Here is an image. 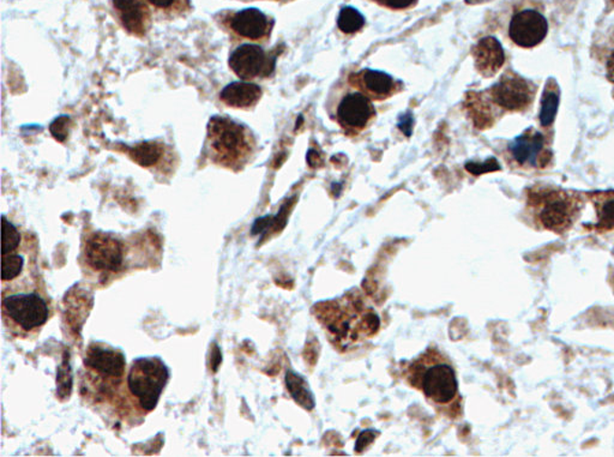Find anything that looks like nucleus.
<instances>
[{"label":"nucleus","instance_id":"obj_1","mask_svg":"<svg viewBox=\"0 0 614 457\" xmlns=\"http://www.w3.org/2000/svg\"><path fill=\"white\" fill-rule=\"evenodd\" d=\"M312 313L331 344L342 353L353 351L375 338L380 328L379 313L358 290L314 304Z\"/></svg>","mask_w":614,"mask_h":457},{"label":"nucleus","instance_id":"obj_2","mask_svg":"<svg viewBox=\"0 0 614 457\" xmlns=\"http://www.w3.org/2000/svg\"><path fill=\"white\" fill-rule=\"evenodd\" d=\"M403 377L412 388L424 394L437 411L450 419L462 415V397L456 371L438 348H428L402 367Z\"/></svg>","mask_w":614,"mask_h":457},{"label":"nucleus","instance_id":"obj_3","mask_svg":"<svg viewBox=\"0 0 614 457\" xmlns=\"http://www.w3.org/2000/svg\"><path fill=\"white\" fill-rule=\"evenodd\" d=\"M254 138L245 125L228 117L214 116L206 128L205 154L221 167L238 171L253 157Z\"/></svg>","mask_w":614,"mask_h":457},{"label":"nucleus","instance_id":"obj_4","mask_svg":"<svg viewBox=\"0 0 614 457\" xmlns=\"http://www.w3.org/2000/svg\"><path fill=\"white\" fill-rule=\"evenodd\" d=\"M532 221L542 230L564 233L579 219L582 201L579 195L550 186H536L528 197Z\"/></svg>","mask_w":614,"mask_h":457},{"label":"nucleus","instance_id":"obj_5","mask_svg":"<svg viewBox=\"0 0 614 457\" xmlns=\"http://www.w3.org/2000/svg\"><path fill=\"white\" fill-rule=\"evenodd\" d=\"M169 378L168 367L158 357H139L128 375V388L144 412L157 408Z\"/></svg>","mask_w":614,"mask_h":457},{"label":"nucleus","instance_id":"obj_6","mask_svg":"<svg viewBox=\"0 0 614 457\" xmlns=\"http://www.w3.org/2000/svg\"><path fill=\"white\" fill-rule=\"evenodd\" d=\"M3 313L25 331L43 326L48 319V305L39 293L16 292L3 297Z\"/></svg>","mask_w":614,"mask_h":457},{"label":"nucleus","instance_id":"obj_7","mask_svg":"<svg viewBox=\"0 0 614 457\" xmlns=\"http://www.w3.org/2000/svg\"><path fill=\"white\" fill-rule=\"evenodd\" d=\"M275 59L269 57L261 46L243 43L229 55L228 65L243 81H253L269 76L273 70Z\"/></svg>","mask_w":614,"mask_h":457},{"label":"nucleus","instance_id":"obj_8","mask_svg":"<svg viewBox=\"0 0 614 457\" xmlns=\"http://www.w3.org/2000/svg\"><path fill=\"white\" fill-rule=\"evenodd\" d=\"M89 371L107 385H118L125 374V356L120 349L101 344L89 346L84 357Z\"/></svg>","mask_w":614,"mask_h":457},{"label":"nucleus","instance_id":"obj_9","mask_svg":"<svg viewBox=\"0 0 614 457\" xmlns=\"http://www.w3.org/2000/svg\"><path fill=\"white\" fill-rule=\"evenodd\" d=\"M549 33V22L539 11L527 9L520 11L512 18L509 36L517 46L532 49L545 40Z\"/></svg>","mask_w":614,"mask_h":457},{"label":"nucleus","instance_id":"obj_10","mask_svg":"<svg viewBox=\"0 0 614 457\" xmlns=\"http://www.w3.org/2000/svg\"><path fill=\"white\" fill-rule=\"evenodd\" d=\"M84 252L88 264L95 271H116L123 263V248L120 242L102 232H98L88 238Z\"/></svg>","mask_w":614,"mask_h":457},{"label":"nucleus","instance_id":"obj_11","mask_svg":"<svg viewBox=\"0 0 614 457\" xmlns=\"http://www.w3.org/2000/svg\"><path fill=\"white\" fill-rule=\"evenodd\" d=\"M222 22L232 34L251 42H260L268 38L273 25L268 16L254 7L235 11L227 17L224 16Z\"/></svg>","mask_w":614,"mask_h":457},{"label":"nucleus","instance_id":"obj_12","mask_svg":"<svg viewBox=\"0 0 614 457\" xmlns=\"http://www.w3.org/2000/svg\"><path fill=\"white\" fill-rule=\"evenodd\" d=\"M492 100L508 110L527 109L534 97L531 84L519 76H504L491 90Z\"/></svg>","mask_w":614,"mask_h":457},{"label":"nucleus","instance_id":"obj_13","mask_svg":"<svg viewBox=\"0 0 614 457\" xmlns=\"http://www.w3.org/2000/svg\"><path fill=\"white\" fill-rule=\"evenodd\" d=\"M118 20L129 34L143 38L151 25V6L147 0H112Z\"/></svg>","mask_w":614,"mask_h":457},{"label":"nucleus","instance_id":"obj_14","mask_svg":"<svg viewBox=\"0 0 614 457\" xmlns=\"http://www.w3.org/2000/svg\"><path fill=\"white\" fill-rule=\"evenodd\" d=\"M336 114L342 127L350 130H361L375 116L376 110L368 97L355 91L342 98Z\"/></svg>","mask_w":614,"mask_h":457},{"label":"nucleus","instance_id":"obj_15","mask_svg":"<svg viewBox=\"0 0 614 457\" xmlns=\"http://www.w3.org/2000/svg\"><path fill=\"white\" fill-rule=\"evenodd\" d=\"M543 150H545V138L542 132L535 131L534 129H529L509 145V152L513 160L521 166H532V167H538L542 164Z\"/></svg>","mask_w":614,"mask_h":457},{"label":"nucleus","instance_id":"obj_16","mask_svg":"<svg viewBox=\"0 0 614 457\" xmlns=\"http://www.w3.org/2000/svg\"><path fill=\"white\" fill-rule=\"evenodd\" d=\"M473 54H475V68L484 77L494 76L505 62L502 43L494 36L480 40Z\"/></svg>","mask_w":614,"mask_h":457},{"label":"nucleus","instance_id":"obj_17","mask_svg":"<svg viewBox=\"0 0 614 457\" xmlns=\"http://www.w3.org/2000/svg\"><path fill=\"white\" fill-rule=\"evenodd\" d=\"M261 98V87L246 81L229 83L220 93V100L232 109H249L256 106Z\"/></svg>","mask_w":614,"mask_h":457},{"label":"nucleus","instance_id":"obj_18","mask_svg":"<svg viewBox=\"0 0 614 457\" xmlns=\"http://www.w3.org/2000/svg\"><path fill=\"white\" fill-rule=\"evenodd\" d=\"M597 212L595 228L602 233L614 232V191L590 195Z\"/></svg>","mask_w":614,"mask_h":457},{"label":"nucleus","instance_id":"obj_19","mask_svg":"<svg viewBox=\"0 0 614 457\" xmlns=\"http://www.w3.org/2000/svg\"><path fill=\"white\" fill-rule=\"evenodd\" d=\"M361 83L364 90L375 99L388 98L395 90L393 77L377 70H364L361 72Z\"/></svg>","mask_w":614,"mask_h":457},{"label":"nucleus","instance_id":"obj_20","mask_svg":"<svg viewBox=\"0 0 614 457\" xmlns=\"http://www.w3.org/2000/svg\"><path fill=\"white\" fill-rule=\"evenodd\" d=\"M286 385L292 397H293L302 407H304L307 411H311V409L314 407L312 393H311L309 386H307L304 378L294 374V372H287Z\"/></svg>","mask_w":614,"mask_h":457},{"label":"nucleus","instance_id":"obj_21","mask_svg":"<svg viewBox=\"0 0 614 457\" xmlns=\"http://www.w3.org/2000/svg\"><path fill=\"white\" fill-rule=\"evenodd\" d=\"M558 105H560V95H558L557 87H550V84H547L542 95V110H540V123L542 127H550L556 119Z\"/></svg>","mask_w":614,"mask_h":457},{"label":"nucleus","instance_id":"obj_22","mask_svg":"<svg viewBox=\"0 0 614 457\" xmlns=\"http://www.w3.org/2000/svg\"><path fill=\"white\" fill-rule=\"evenodd\" d=\"M364 24V14L360 11L354 9V7L346 6L340 11L338 25L346 34H353V33L360 31Z\"/></svg>","mask_w":614,"mask_h":457},{"label":"nucleus","instance_id":"obj_23","mask_svg":"<svg viewBox=\"0 0 614 457\" xmlns=\"http://www.w3.org/2000/svg\"><path fill=\"white\" fill-rule=\"evenodd\" d=\"M24 267V258L20 253L4 254L2 260V279L3 282L13 281L21 275Z\"/></svg>","mask_w":614,"mask_h":457},{"label":"nucleus","instance_id":"obj_24","mask_svg":"<svg viewBox=\"0 0 614 457\" xmlns=\"http://www.w3.org/2000/svg\"><path fill=\"white\" fill-rule=\"evenodd\" d=\"M21 233L17 227L3 215L2 256L14 252L21 244Z\"/></svg>","mask_w":614,"mask_h":457},{"label":"nucleus","instance_id":"obj_25","mask_svg":"<svg viewBox=\"0 0 614 457\" xmlns=\"http://www.w3.org/2000/svg\"><path fill=\"white\" fill-rule=\"evenodd\" d=\"M131 154H133V158H135L137 162H139V165L147 166L148 167V166L154 165L155 162H158V157L161 155V150L158 148V146L143 143V145L132 148Z\"/></svg>","mask_w":614,"mask_h":457},{"label":"nucleus","instance_id":"obj_26","mask_svg":"<svg viewBox=\"0 0 614 457\" xmlns=\"http://www.w3.org/2000/svg\"><path fill=\"white\" fill-rule=\"evenodd\" d=\"M155 10L166 13H181L188 7V0H147Z\"/></svg>","mask_w":614,"mask_h":457},{"label":"nucleus","instance_id":"obj_27","mask_svg":"<svg viewBox=\"0 0 614 457\" xmlns=\"http://www.w3.org/2000/svg\"><path fill=\"white\" fill-rule=\"evenodd\" d=\"M465 169H467L469 173H472V175L479 176L484 175V173L499 171L501 166H499L498 161L495 160V158L491 157L488 158V160L482 162V164H479V162H468V164L465 165Z\"/></svg>","mask_w":614,"mask_h":457},{"label":"nucleus","instance_id":"obj_28","mask_svg":"<svg viewBox=\"0 0 614 457\" xmlns=\"http://www.w3.org/2000/svg\"><path fill=\"white\" fill-rule=\"evenodd\" d=\"M69 120L68 117H61L51 125V132L58 141H64L66 135H68L66 128H68Z\"/></svg>","mask_w":614,"mask_h":457},{"label":"nucleus","instance_id":"obj_29","mask_svg":"<svg viewBox=\"0 0 614 457\" xmlns=\"http://www.w3.org/2000/svg\"><path fill=\"white\" fill-rule=\"evenodd\" d=\"M377 431H364L359 436L357 445H355V452H361L369 443L376 440Z\"/></svg>","mask_w":614,"mask_h":457},{"label":"nucleus","instance_id":"obj_30","mask_svg":"<svg viewBox=\"0 0 614 457\" xmlns=\"http://www.w3.org/2000/svg\"><path fill=\"white\" fill-rule=\"evenodd\" d=\"M376 2L389 9L402 10L414 5L417 0H376Z\"/></svg>","mask_w":614,"mask_h":457},{"label":"nucleus","instance_id":"obj_31","mask_svg":"<svg viewBox=\"0 0 614 457\" xmlns=\"http://www.w3.org/2000/svg\"><path fill=\"white\" fill-rule=\"evenodd\" d=\"M398 128L401 129L403 132H405L406 136H409L410 132H412L413 128L412 116H410V114H407V116H402L401 119H399Z\"/></svg>","mask_w":614,"mask_h":457},{"label":"nucleus","instance_id":"obj_32","mask_svg":"<svg viewBox=\"0 0 614 457\" xmlns=\"http://www.w3.org/2000/svg\"><path fill=\"white\" fill-rule=\"evenodd\" d=\"M606 71H608L609 80L614 83V53L609 55L608 64H606Z\"/></svg>","mask_w":614,"mask_h":457},{"label":"nucleus","instance_id":"obj_33","mask_svg":"<svg viewBox=\"0 0 614 457\" xmlns=\"http://www.w3.org/2000/svg\"><path fill=\"white\" fill-rule=\"evenodd\" d=\"M465 3L471 4V5H475V4H483L490 2V0H465Z\"/></svg>","mask_w":614,"mask_h":457}]
</instances>
